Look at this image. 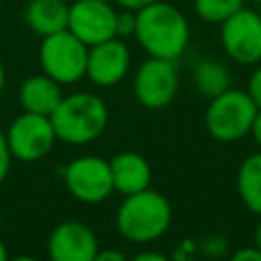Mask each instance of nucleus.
Wrapping results in <instances>:
<instances>
[{
  "mask_svg": "<svg viewBox=\"0 0 261 261\" xmlns=\"http://www.w3.org/2000/svg\"><path fill=\"white\" fill-rule=\"evenodd\" d=\"M135 37L149 57L175 61L188 47L190 24L179 8L157 0L137 12Z\"/></svg>",
  "mask_w": 261,
  "mask_h": 261,
  "instance_id": "f257e3e1",
  "label": "nucleus"
},
{
  "mask_svg": "<svg viewBox=\"0 0 261 261\" xmlns=\"http://www.w3.org/2000/svg\"><path fill=\"white\" fill-rule=\"evenodd\" d=\"M49 118L59 141L69 145H86L104 133L108 124V108L96 94L75 92L63 96Z\"/></svg>",
  "mask_w": 261,
  "mask_h": 261,
  "instance_id": "f03ea898",
  "label": "nucleus"
},
{
  "mask_svg": "<svg viewBox=\"0 0 261 261\" xmlns=\"http://www.w3.org/2000/svg\"><path fill=\"white\" fill-rule=\"evenodd\" d=\"M171 224L169 200L147 188L137 194L124 196L116 212L118 232L133 243H151L167 232Z\"/></svg>",
  "mask_w": 261,
  "mask_h": 261,
  "instance_id": "7ed1b4c3",
  "label": "nucleus"
},
{
  "mask_svg": "<svg viewBox=\"0 0 261 261\" xmlns=\"http://www.w3.org/2000/svg\"><path fill=\"white\" fill-rule=\"evenodd\" d=\"M257 110L259 108L245 90L228 88L220 96L210 98L204 114V124L210 137H214L216 141L232 143L251 135Z\"/></svg>",
  "mask_w": 261,
  "mask_h": 261,
  "instance_id": "20e7f679",
  "label": "nucleus"
},
{
  "mask_svg": "<svg viewBox=\"0 0 261 261\" xmlns=\"http://www.w3.org/2000/svg\"><path fill=\"white\" fill-rule=\"evenodd\" d=\"M88 45H84L73 33L59 31L43 37L39 47V63L45 75L53 77L57 84H75L86 77Z\"/></svg>",
  "mask_w": 261,
  "mask_h": 261,
  "instance_id": "39448f33",
  "label": "nucleus"
},
{
  "mask_svg": "<svg viewBox=\"0 0 261 261\" xmlns=\"http://www.w3.org/2000/svg\"><path fill=\"white\" fill-rule=\"evenodd\" d=\"M177 88H179V77L171 59H159V57L145 59L139 65L133 80L135 98L139 100L141 106L149 110H159L169 106L177 94Z\"/></svg>",
  "mask_w": 261,
  "mask_h": 261,
  "instance_id": "423d86ee",
  "label": "nucleus"
},
{
  "mask_svg": "<svg viewBox=\"0 0 261 261\" xmlns=\"http://www.w3.org/2000/svg\"><path fill=\"white\" fill-rule=\"evenodd\" d=\"M65 188L69 194L84 204H98L110 198L114 192L110 163L96 155L75 157L65 167Z\"/></svg>",
  "mask_w": 261,
  "mask_h": 261,
  "instance_id": "0eeeda50",
  "label": "nucleus"
},
{
  "mask_svg": "<svg viewBox=\"0 0 261 261\" xmlns=\"http://www.w3.org/2000/svg\"><path fill=\"white\" fill-rule=\"evenodd\" d=\"M57 137L51 124L49 116L22 112L16 116L8 130H6V143L10 149V155L20 161H37L43 159L55 145Z\"/></svg>",
  "mask_w": 261,
  "mask_h": 261,
  "instance_id": "6e6552de",
  "label": "nucleus"
},
{
  "mask_svg": "<svg viewBox=\"0 0 261 261\" xmlns=\"http://www.w3.org/2000/svg\"><path fill=\"white\" fill-rule=\"evenodd\" d=\"M220 43L224 53L241 63L255 65L261 61V14L241 8L220 24Z\"/></svg>",
  "mask_w": 261,
  "mask_h": 261,
  "instance_id": "1a4fd4ad",
  "label": "nucleus"
},
{
  "mask_svg": "<svg viewBox=\"0 0 261 261\" xmlns=\"http://www.w3.org/2000/svg\"><path fill=\"white\" fill-rule=\"evenodd\" d=\"M67 31L92 47L116 37V10L110 2L77 0L69 6Z\"/></svg>",
  "mask_w": 261,
  "mask_h": 261,
  "instance_id": "9d476101",
  "label": "nucleus"
},
{
  "mask_svg": "<svg viewBox=\"0 0 261 261\" xmlns=\"http://www.w3.org/2000/svg\"><path fill=\"white\" fill-rule=\"evenodd\" d=\"M128 65H130L128 47L118 37L88 47L86 77L100 88H110L122 82L124 75L128 73Z\"/></svg>",
  "mask_w": 261,
  "mask_h": 261,
  "instance_id": "9b49d317",
  "label": "nucleus"
},
{
  "mask_svg": "<svg viewBox=\"0 0 261 261\" xmlns=\"http://www.w3.org/2000/svg\"><path fill=\"white\" fill-rule=\"evenodd\" d=\"M94 230L77 220H65L53 228L47 243L51 261H94L98 253Z\"/></svg>",
  "mask_w": 261,
  "mask_h": 261,
  "instance_id": "f8f14e48",
  "label": "nucleus"
},
{
  "mask_svg": "<svg viewBox=\"0 0 261 261\" xmlns=\"http://www.w3.org/2000/svg\"><path fill=\"white\" fill-rule=\"evenodd\" d=\"M108 163L116 192L130 196L151 186V165L143 155L133 151H122L114 155Z\"/></svg>",
  "mask_w": 261,
  "mask_h": 261,
  "instance_id": "ddd939ff",
  "label": "nucleus"
},
{
  "mask_svg": "<svg viewBox=\"0 0 261 261\" xmlns=\"http://www.w3.org/2000/svg\"><path fill=\"white\" fill-rule=\"evenodd\" d=\"M18 98H20L24 112L51 116L53 110L59 106L63 92H61V84H57L53 77L45 73H39V75L27 77L20 84Z\"/></svg>",
  "mask_w": 261,
  "mask_h": 261,
  "instance_id": "4468645a",
  "label": "nucleus"
},
{
  "mask_svg": "<svg viewBox=\"0 0 261 261\" xmlns=\"http://www.w3.org/2000/svg\"><path fill=\"white\" fill-rule=\"evenodd\" d=\"M69 4L65 0H31L24 8L27 27L41 39L67 29Z\"/></svg>",
  "mask_w": 261,
  "mask_h": 261,
  "instance_id": "2eb2a0df",
  "label": "nucleus"
},
{
  "mask_svg": "<svg viewBox=\"0 0 261 261\" xmlns=\"http://www.w3.org/2000/svg\"><path fill=\"white\" fill-rule=\"evenodd\" d=\"M237 192L243 204L257 216H261V151L243 159L237 171Z\"/></svg>",
  "mask_w": 261,
  "mask_h": 261,
  "instance_id": "dca6fc26",
  "label": "nucleus"
},
{
  "mask_svg": "<svg viewBox=\"0 0 261 261\" xmlns=\"http://www.w3.org/2000/svg\"><path fill=\"white\" fill-rule=\"evenodd\" d=\"M194 84L202 96L216 98L230 88V71L220 61L202 59L194 67Z\"/></svg>",
  "mask_w": 261,
  "mask_h": 261,
  "instance_id": "f3484780",
  "label": "nucleus"
},
{
  "mask_svg": "<svg viewBox=\"0 0 261 261\" xmlns=\"http://www.w3.org/2000/svg\"><path fill=\"white\" fill-rule=\"evenodd\" d=\"M243 8V0H194L196 14L212 24H222Z\"/></svg>",
  "mask_w": 261,
  "mask_h": 261,
  "instance_id": "a211bd4d",
  "label": "nucleus"
},
{
  "mask_svg": "<svg viewBox=\"0 0 261 261\" xmlns=\"http://www.w3.org/2000/svg\"><path fill=\"white\" fill-rule=\"evenodd\" d=\"M137 29V12L133 10H116V37L118 39H126L130 35H135Z\"/></svg>",
  "mask_w": 261,
  "mask_h": 261,
  "instance_id": "6ab92c4d",
  "label": "nucleus"
},
{
  "mask_svg": "<svg viewBox=\"0 0 261 261\" xmlns=\"http://www.w3.org/2000/svg\"><path fill=\"white\" fill-rule=\"evenodd\" d=\"M251 100L255 102L257 108H261V65L253 69V73L249 75V82H247V90H245Z\"/></svg>",
  "mask_w": 261,
  "mask_h": 261,
  "instance_id": "aec40b11",
  "label": "nucleus"
},
{
  "mask_svg": "<svg viewBox=\"0 0 261 261\" xmlns=\"http://www.w3.org/2000/svg\"><path fill=\"white\" fill-rule=\"evenodd\" d=\"M10 159H12V155H10V149H8V143H6V133L0 130V184L8 175Z\"/></svg>",
  "mask_w": 261,
  "mask_h": 261,
  "instance_id": "412c9836",
  "label": "nucleus"
},
{
  "mask_svg": "<svg viewBox=\"0 0 261 261\" xmlns=\"http://www.w3.org/2000/svg\"><path fill=\"white\" fill-rule=\"evenodd\" d=\"M228 261H261V251L257 247H243L234 251Z\"/></svg>",
  "mask_w": 261,
  "mask_h": 261,
  "instance_id": "4be33fe9",
  "label": "nucleus"
},
{
  "mask_svg": "<svg viewBox=\"0 0 261 261\" xmlns=\"http://www.w3.org/2000/svg\"><path fill=\"white\" fill-rule=\"evenodd\" d=\"M94 261H128V257L122 251H116V249H102V251L96 253Z\"/></svg>",
  "mask_w": 261,
  "mask_h": 261,
  "instance_id": "5701e85b",
  "label": "nucleus"
},
{
  "mask_svg": "<svg viewBox=\"0 0 261 261\" xmlns=\"http://www.w3.org/2000/svg\"><path fill=\"white\" fill-rule=\"evenodd\" d=\"M114 2H116L120 8L139 12L141 8H145V6H149V4H153V2H157V0H114Z\"/></svg>",
  "mask_w": 261,
  "mask_h": 261,
  "instance_id": "b1692460",
  "label": "nucleus"
},
{
  "mask_svg": "<svg viewBox=\"0 0 261 261\" xmlns=\"http://www.w3.org/2000/svg\"><path fill=\"white\" fill-rule=\"evenodd\" d=\"M128 261H171L169 257H165L163 253H157V251H143L139 255H135L133 259Z\"/></svg>",
  "mask_w": 261,
  "mask_h": 261,
  "instance_id": "393cba45",
  "label": "nucleus"
},
{
  "mask_svg": "<svg viewBox=\"0 0 261 261\" xmlns=\"http://www.w3.org/2000/svg\"><path fill=\"white\" fill-rule=\"evenodd\" d=\"M251 135H253L255 143L261 147V108L255 114V120H253V126H251Z\"/></svg>",
  "mask_w": 261,
  "mask_h": 261,
  "instance_id": "a878e982",
  "label": "nucleus"
},
{
  "mask_svg": "<svg viewBox=\"0 0 261 261\" xmlns=\"http://www.w3.org/2000/svg\"><path fill=\"white\" fill-rule=\"evenodd\" d=\"M261 218V216H259ZM255 247L261 251V220H259V224H257V228H255Z\"/></svg>",
  "mask_w": 261,
  "mask_h": 261,
  "instance_id": "bb28decb",
  "label": "nucleus"
},
{
  "mask_svg": "<svg viewBox=\"0 0 261 261\" xmlns=\"http://www.w3.org/2000/svg\"><path fill=\"white\" fill-rule=\"evenodd\" d=\"M8 261H39V259L31 257V255H18V257H8Z\"/></svg>",
  "mask_w": 261,
  "mask_h": 261,
  "instance_id": "cd10ccee",
  "label": "nucleus"
},
{
  "mask_svg": "<svg viewBox=\"0 0 261 261\" xmlns=\"http://www.w3.org/2000/svg\"><path fill=\"white\" fill-rule=\"evenodd\" d=\"M4 84H6V71H4L2 61H0V94H2V90H4Z\"/></svg>",
  "mask_w": 261,
  "mask_h": 261,
  "instance_id": "c85d7f7f",
  "label": "nucleus"
},
{
  "mask_svg": "<svg viewBox=\"0 0 261 261\" xmlns=\"http://www.w3.org/2000/svg\"><path fill=\"white\" fill-rule=\"evenodd\" d=\"M0 261H8V251H6L4 243H2V239H0Z\"/></svg>",
  "mask_w": 261,
  "mask_h": 261,
  "instance_id": "c756f323",
  "label": "nucleus"
},
{
  "mask_svg": "<svg viewBox=\"0 0 261 261\" xmlns=\"http://www.w3.org/2000/svg\"><path fill=\"white\" fill-rule=\"evenodd\" d=\"M96 2H110V0H96Z\"/></svg>",
  "mask_w": 261,
  "mask_h": 261,
  "instance_id": "7c9ffc66",
  "label": "nucleus"
},
{
  "mask_svg": "<svg viewBox=\"0 0 261 261\" xmlns=\"http://www.w3.org/2000/svg\"><path fill=\"white\" fill-rule=\"evenodd\" d=\"M255 2H259V4H261V0H255Z\"/></svg>",
  "mask_w": 261,
  "mask_h": 261,
  "instance_id": "2f4dec72",
  "label": "nucleus"
}]
</instances>
